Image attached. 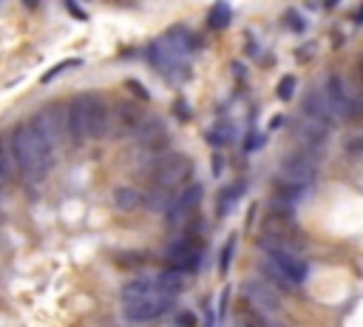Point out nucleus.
<instances>
[{
	"label": "nucleus",
	"mask_w": 363,
	"mask_h": 327,
	"mask_svg": "<svg viewBox=\"0 0 363 327\" xmlns=\"http://www.w3.org/2000/svg\"><path fill=\"white\" fill-rule=\"evenodd\" d=\"M193 168L196 165H193V160L187 154H162L157 160V165H154V174H151L154 188L176 193V188H182L193 177Z\"/></svg>",
	"instance_id": "4"
},
{
	"label": "nucleus",
	"mask_w": 363,
	"mask_h": 327,
	"mask_svg": "<svg viewBox=\"0 0 363 327\" xmlns=\"http://www.w3.org/2000/svg\"><path fill=\"white\" fill-rule=\"evenodd\" d=\"M213 174H216V177H219V174H222V157H219V154H216V157H213Z\"/></svg>",
	"instance_id": "40"
},
{
	"label": "nucleus",
	"mask_w": 363,
	"mask_h": 327,
	"mask_svg": "<svg viewBox=\"0 0 363 327\" xmlns=\"http://www.w3.org/2000/svg\"><path fill=\"white\" fill-rule=\"evenodd\" d=\"M304 117H307V120H315V122H324V125L332 128L335 114H332V108H329V103H326L324 89H315V86H312V89L304 94Z\"/></svg>",
	"instance_id": "13"
},
{
	"label": "nucleus",
	"mask_w": 363,
	"mask_h": 327,
	"mask_svg": "<svg viewBox=\"0 0 363 327\" xmlns=\"http://www.w3.org/2000/svg\"><path fill=\"white\" fill-rule=\"evenodd\" d=\"M114 265L125 268V271H136V268H145L148 265V250H133V248H125V250H114Z\"/></svg>",
	"instance_id": "20"
},
{
	"label": "nucleus",
	"mask_w": 363,
	"mask_h": 327,
	"mask_svg": "<svg viewBox=\"0 0 363 327\" xmlns=\"http://www.w3.org/2000/svg\"><path fill=\"white\" fill-rule=\"evenodd\" d=\"M204 137H207V143H210V146H230V143L236 140V125H227V122H222V125L210 128Z\"/></svg>",
	"instance_id": "24"
},
{
	"label": "nucleus",
	"mask_w": 363,
	"mask_h": 327,
	"mask_svg": "<svg viewBox=\"0 0 363 327\" xmlns=\"http://www.w3.org/2000/svg\"><path fill=\"white\" fill-rule=\"evenodd\" d=\"M173 191H162V188H154L151 193H145V205L142 208H148L154 214H168L171 203H173Z\"/></svg>",
	"instance_id": "22"
},
{
	"label": "nucleus",
	"mask_w": 363,
	"mask_h": 327,
	"mask_svg": "<svg viewBox=\"0 0 363 327\" xmlns=\"http://www.w3.org/2000/svg\"><path fill=\"white\" fill-rule=\"evenodd\" d=\"M324 94H326V103H329V108H332L335 117H341V120H346V122H355V120H357L360 105H357V97H355V91L349 89V83H346L343 75L332 72V75L326 77Z\"/></svg>",
	"instance_id": "6"
},
{
	"label": "nucleus",
	"mask_w": 363,
	"mask_h": 327,
	"mask_svg": "<svg viewBox=\"0 0 363 327\" xmlns=\"http://www.w3.org/2000/svg\"><path fill=\"white\" fill-rule=\"evenodd\" d=\"M230 18H233V9L227 4H213L210 12H207V29L210 32H222L230 26Z\"/></svg>",
	"instance_id": "23"
},
{
	"label": "nucleus",
	"mask_w": 363,
	"mask_h": 327,
	"mask_svg": "<svg viewBox=\"0 0 363 327\" xmlns=\"http://www.w3.org/2000/svg\"><path fill=\"white\" fill-rule=\"evenodd\" d=\"M62 6H65V12H68V15H74V18L80 20V23H86V20H88V15H86V12H83V9H80V6L74 4V0H65Z\"/></svg>",
	"instance_id": "35"
},
{
	"label": "nucleus",
	"mask_w": 363,
	"mask_h": 327,
	"mask_svg": "<svg viewBox=\"0 0 363 327\" xmlns=\"http://www.w3.org/2000/svg\"><path fill=\"white\" fill-rule=\"evenodd\" d=\"M122 302H131V299H142V296H151V293H157V288H154V276H133V279H128L125 285H122Z\"/></svg>",
	"instance_id": "19"
},
{
	"label": "nucleus",
	"mask_w": 363,
	"mask_h": 327,
	"mask_svg": "<svg viewBox=\"0 0 363 327\" xmlns=\"http://www.w3.org/2000/svg\"><path fill=\"white\" fill-rule=\"evenodd\" d=\"M173 324H176V327H196V316H193L190 310H182V313H176Z\"/></svg>",
	"instance_id": "34"
},
{
	"label": "nucleus",
	"mask_w": 363,
	"mask_h": 327,
	"mask_svg": "<svg viewBox=\"0 0 363 327\" xmlns=\"http://www.w3.org/2000/svg\"><path fill=\"white\" fill-rule=\"evenodd\" d=\"M284 20H286V29H289V32H296V34L307 32V20H304V15L296 12V9H286V12H284Z\"/></svg>",
	"instance_id": "31"
},
{
	"label": "nucleus",
	"mask_w": 363,
	"mask_h": 327,
	"mask_svg": "<svg viewBox=\"0 0 363 327\" xmlns=\"http://www.w3.org/2000/svg\"><path fill=\"white\" fill-rule=\"evenodd\" d=\"M37 114H40V120H43L46 131H48L51 143L57 146V143L68 134V128H65V105H62V103H51V105H46V108H43V111H37Z\"/></svg>",
	"instance_id": "14"
},
{
	"label": "nucleus",
	"mask_w": 363,
	"mask_h": 327,
	"mask_svg": "<svg viewBox=\"0 0 363 327\" xmlns=\"http://www.w3.org/2000/svg\"><path fill=\"white\" fill-rule=\"evenodd\" d=\"M296 86H298V80H296V75H284L281 80H278V100H284V103H289L296 97Z\"/></svg>",
	"instance_id": "28"
},
{
	"label": "nucleus",
	"mask_w": 363,
	"mask_h": 327,
	"mask_svg": "<svg viewBox=\"0 0 363 327\" xmlns=\"http://www.w3.org/2000/svg\"><path fill=\"white\" fill-rule=\"evenodd\" d=\"M77 65H83V60H80V57H74V60H62V63H57L54 69H48V72H46L43 77H40V83L46 86V83H51V80H54L57 75H62L65 69H77Z\"/></svg>",
	"instance_id": "30"
},
{
	"label": "nucleus",
	"mask_w": 363,
	"mask_h": 327,
	"mask_svg": "<svg viewBox=\"0 0 363 327\" xmlns=\"http://www.w3.org/2000/svg\"><path fill=\"white\" fill-rule=\"evenodd\" d=\"M125 89H128V91H131L133 97H139L142 103H148V100H151V91L145 89V86H142L139 80H133V77H131V80H125Z\"/></svg>",
	"instance_id": "33"
},
{
	"label": "nucleus",
	"mask_w": 363,
	"mask_h": 327,
	"mask_svg": "<svg viewBox=\"0 0 363 327\" xmlns=\"http://www.w3.org/2000/svg\"><path fill=\"white\" fill-rule=\"evenodd\" d=\"M185 285H187V279L182 276V274H176V271H171V268H165V271H159L157 276H154V288H157V293H165V296H176V293H182L185 290Z\"/></svg>",
	"instance_id": "18"
},
{
	"label": "nucleus",
	"mask_w": 363,
	"mask_h": 327,
	"mask_svg": "<svg viewBox=\"0 0 363 327\" xmlns=\"http://www.w3.org/2000/svg\"><path fill=\"white\" fill-rule=\"evenodd\" d=\"M202 256H204V239H202V236H193V233H182L179 239H173V242L165 248L168 268L176 271V274H182V276L199 271Z\"/></svg>",
	"instance_id": "3"
},
{
	"label": "nucleus",
	"mask_w": 363,
	"mask_h": 327,
	"mask_svg": "<svg viewBox=\"0 0 363 327\" xmlns=\"http://www.w3.org/2000/svg\"><path fill=\"white\" fill-rule=\"evenodd\" d=\"M202 193H204V188L199 185V182H190V185H185L182 188V193L179 196H173V203H171V208H168V222L171 225H179V222H187L196 211H199V205H202Z\"/></svg>",
	"instance_id": "10"
},
{
	"label": "nucleus",
	"mask_w": 363,
	"mask_h": 327,
	"mask_svg": "<svg viewBox=\"0 0 363 327\" xmlns=\"http://www.w3.org/2000/svg\"><path fill=\"white\" fill-rule=\"evenodd\" d=\"M244 51H247V54H250V57H256V54H258V46H256V40H250V43H247V49H244Z\"/></svg>",
	"instance_id": "41"
},
{
	"label": "nucleus",
	"mask_w": 363,
	"mask_h": 327,
	"mask_svg": "<svg viewBox=\"0 0 363 327\" xmlns=\"http://www.w3.org/2000/svg\"><path fill=\"white\" fill-rule=\"evenodd\" d=\"M227 304H230V288L222 290V302H219V310H216V316H225L227 313Z\"/></svg>",
	"instance_id": "38"
},
{
	"label": "nucleus",
	"mask_w": 363,
	"mask_h": 327,
	"mask_svg": "<svg viewBox=\"0 0 363 327\" xmlns=\"http://www.w3.org/2000/svg\"><path fill=\"white\" fill-rule=\"evenodd\" d=\"M258 271H261V276H264L261 282H264V285H270L275 293H286V290H293V282H289V279H286V276L272 265L270 259H264V262H261V268H258Z\"/></svg>",
	"instance_id": "21"
},
{
	"label": "nucleus",
	"mask_w": 363,
	"mask_h": 327,
	"mask_svg": "<svg viewBox=\"0 0 363 327\" xmlns=\"http://www.w3.org/2000/svg\"><path fill=\"white\" fill-rule=\"evenodd\" d=\"M278 179L307 191L318 179V165L312 162L310 154H289L278 162Z\"/></svg>",
	"instance_id": "7"
},
{
	"label": "nucleus",
	"mask_w": 363,
	"mask_h": 327,
	"mask_svg": "<svg viewBox=\"0 0 363 327\" xmlns=\"http://www.w3.org/2000/svg\"><path fill=\"white\" fill-rule=\"evenodd\" d=\"M12 162L29 177V179H43L46 171L51 168L54 146L37 137L29 128V122H18L12 131Z\"/></svg>",
	"instance_id": "2"
},
{
	"label": "nucleus",
	"mask_w": 363,
	"mask_h": 327,
	"mask_svg": "<svg viewBox=\"0 0 363 327\" xmlns=\"http://www.w3.org/2000/svg\"><path fill=\"white\" fill-rule=\"evenodd\" d=\"M114 120L119 122V131H125V134H136L139 125L145 122V111L136 103H119Z\"/></svg>",
	"instance_id": "16"
},
{
	"label": "nucleus",
	"mask_w": 363,
	"mask_h": 327,
	"mask_svg": "<svg viewBox=\"0 0 363 327\" xmlns=\"http://www.w3.org/2000/svg\"><path fill=\"white\" fill-rule=\"evenodd\" d=\"M142 205H145V193H142V191H136V188H131V185L114 188V208H117V211L131 214V211H136V208H142Z\"/></svg>",
	"instance_id": "17"
},
{
	"label": "nucleus",
	"mask_w": 363,
	"mask_h": 327,
	"mask_svg": "<svg viewBox=\"0 0 363 327\" xmlns=\"http://www.w3.org/2000/svg\"><path fill=\"white\" fill-rule=\"evenodd\" d=\"M171 310H173V299L165 296V293H151V296H142V299L122 302V319L133 327L151 324V321L168 316Z\"/></svg>",
	"instance_id": "5"
},
{
	"label": "nucleus",
	"mask_w": 363,
	"mask_h": 327,
	"mask_svg": "<svg viewBox=\"0 0 363 327\" xmlns=\"http://www.w3.org/2000/svg\"><path fill=\"white\" fill-rule=\"evenodd\" d=\"M304 196V188H298V185H289V182H275V200H281V203H289V205H296L298 200Z\"/></svg>",
	"instance_id": "25"
},
{
	"label": "nucleus",
	"mask_w": 363,
	"mask_h": 327,
	"mask_svg": "<svg viewBox=\"0 0 363 327\" xmlns=\"http://www.w3.org/2000/svg\"><path fill=\"white\" fill-rule=\"evenodd\" d=\"M244 193H247V182H242V179L239 182H230L227 188H222L219 196H216V217H227Z\"/></svg>",
	"instance_id": "15"
},
{
	"label": "nucleus",
	"mask_w": 363,
	"mask_h": 327,
	"mask_svg": "<svg viewBox=\"0 0 363 327\" xmlns=\"http://www.w3.org/2000/svg\"><path fill=\"white\" fill-rule=\"evenodd\" d=\"M242 293H244V302L261 313V316H278L284 310V302H281V293H275L270 285H264L261 279H244L242 282Z\"/></svg>",
	"instance_id": "8"
},
{
	"label": "nucleus",
	"mask_w": 363,
	"mask_h": 327,
	"mask_svg": "<svg viewBox=\"0 0 363 327\" xmlns=\"http://www.w3.org/2000/svg\"><path fill=\"white\" fill-rule=\"evenodd\" d=\"M236 242L239 236H227V242L222 245V253H219V276H227L230 274V265H233V253H236Z\"/></svg>",
	"instance_id": "26"
},
{
	"label": "nucleus",
	"mask_w": 363,
	"mask_h": 327,
	"mask_svg": "<svg viewBox=\"0 0 363 327\" xmlns=\"http://www.w3.org/2000/svg\"><path fill=\"white\" fill-rule=\"evenodd\" d=\"M315 51V43H307L301 51H298V60H310V54Z\"/></svg>",
	"instance_id": "39"
},
{
	"label": "nucleus",
	"mask_w": 363,
	"mask_h": 327,
	"mask_svg": "<svg viewBox=\"0 0 363 327\" xmlns=\"http://www.w3.org/2000/svg\"><path fill=\"white\" fill-rule=\"evenodd\" d=\"M173 111H176V117H179L182 122H187V120H190V105H187L185 100H176V103H173Z\"/></svg>",
	"instance_id": "37"
},
{
	"label": "nucleus",
	"mask_w": 363,
	"mask_h": 327,
	"mask_svg": "<svg viewBox=\"0 0 363 327\" xmlns=\"http://www.w3.org/2000/svg\"><path fill=\"white\" fill-rule=\"evenodd\" d=\"M65 128L74 143L100 140L111 128V108L100 94H77L65 105Z\"/></svg>",
	"instance_id": "1"
},
{
	"label": "nucleus",
	"mask_w": 363,
	"mask_h": 327,
	"mask_svg": "<svg viewBox=\"0 0 363 327\" xmlns=\"http://www.w3.org/2000/svg\"><path fill=\"white\" fill-rule=\"evenodd\" d=\"M267 259L272 262V265L289 282H293V288L296 285H304L307 276H310V265H307V259H301V256H293V253H267Z\"/></svg>",
	"instance_id": "11"
},
{
	"label": "nucleus",
	"mask_w": 363,
	"mask_h": 327,
	"mask_svg": "<svg viewBox=\"0 0 363 327\" xmlns=\"http://www.w3.org/2000/svg\"><path fill=\"white\" fill-rule=\"evenodd\" d=\"M136 143H139L145 151H151V154L168 151V146H171V131H168L165 120H159V117H145V122H142L139 131H136Z\"/></svg>",
	"instance_id": "9"
},
{
	"label": "nucleus",
	"mask_w": 363,
	"mask_h": 327,
	"mask_svg": "<svg viewBox=\"0 0 363 327\" xmlns=\"http://www.w3.org/2000/svg\"><path fill=\"white\" fill-rule=\"evenodd\" d=\"M12 177H15V162H12L9 148L4 146V140H0V185L12 182Z\"/></svg>",
	"instance_id": "27"
},
{
	"label": "nucleus",
	"mask_w": 363,
	"mask_h": 327,
	"mask_svg": "<svg viewBox=\"0 0 363 327\" xmlns=\"http://www.w3.org/2000/svg\"><path fill=\"white\" fill-rule=\"evenodd\" d=\"M272 214L281 217V219H293L296 217V205L281 203V200H275V196H272Z\"/></svg>",
	"instance_id": "32"
},
{
	"label": "nucleus",
	"mask_w": 363,
	"mask_h": 327,
	"mask_svg": "<svg viewBox=\"0 0 363 327\" xmlns=\"http://www.w3.org/2000/svg\"><path fill=\"white\" fill-rule=\"evenodd\" d=\"M242 327H281L275 319H270V316H261V313H244L242 316Z\"/></svg>",
	"instance_id": "29"
},
{
	"label": "nucleus",
	"mask_w": 363,
	"mask_h": 327,
	"mask_svg": "<svg viewBox=\"0 0 363 327\" xmlns=\"http://www.w3.org/2000/svg\"><path fill=\"white\" fill-rule=\"evenodd\" d=\"M329 131H332L329 125L301 117V120H298V125H296V137H298V143H301L304 148L318 151V148H324V146H326V140H329Z\"/></svg>",
	"instance_id": "12"
},
{
	"label": "nucleus",
	"mask_w": 363,
	"mask_h": 327,
	"mask_svg": "<svg viewBox=\"0 0 363 327\" xmlns=\"http://www.w3.org/2000/svg\"><path fill=\"white\" fill-rule=\"evenodd\" d=\"M261 146H264V137H261V134H258V131H253V134H250V137H247V143H244V151H247V154H250V151H258V148H261Z\"/></svg>",
	"instance_id": "36"
}]
</instances>
